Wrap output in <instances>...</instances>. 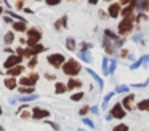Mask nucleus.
<instances>
[{
    "label": "nucleus",
    "mask_w": 149,
    "mask_h": 131,
    "mask_svg": "<svg viewBox=\"0 0 149 131\" xmlns=\"http://www.w3.org/2000/svg\"><path fill=\"white\" fill-rule=\"evenodd\" d=\"M80 48H82V50H91V48H93V45L88 43V42H82V43H80Z\"/></svg>",
    "instance_id": "43"
},
{
    "label": "nucleus",
    "mask_w": 149,
    "mask_h": 131,
    "mask_svg": "<svg viewBox=\"0 0 149 131\" xmlns=\"http://www.w3.org/2000/svg\"><path fill=\"white\" fill-rule=\"evenodd\" d=\"M68 91V85L64 82H56L55 83V94H64Z\"/></svg>",
    "instance_id": "24"
},
{
    "label": "nucleus",
    "mask_w": 149,
    "mask_h": 131,
    "mask_svg": "<svg viewBox=\"0 0 149 131\" xmlns=\"http://www.w3.org/2000/svg\"><path fill=\"white\" fill-rule=\"evenodd\" d=\"M39 78H40V75L37 72H31L27 75H21L18 83H19V86H36Z\"/></svg>",
    "instance_id": "5"
},
{
    "label": "nucleus",
    "mask_w": 149,
    "mask_h": 131,
    "mask_svg": "<svg viewBox=\"0 0 149 131\" xmlns=\"http://www.w3.org/2000/svg\"><path fill=\"white\" fill-rule=\"evenodd\" d=\"M24 62V58H21L19 54L13 53V54H8V58L3 61V67L5 69H11V67L18 66V64H23Z\"/></svg>",
    "instance_id": "7"
},
{
    "label": "nucleus",
    "mask_w": 149,
    "mask_h": 131,
    "mask_svg": "<svg viewBox=\"0 0 149 131\" xmlns=\"http://www.w3.org/2000/svg\"><path fill=\"white\" fill-rule=\"evenodd\" d=\"M104 3H111V2H114V0H103Z\"/></svg>",
    "instance_id": "55"
},
{
    "label": "nucleus",
    "mask_w": 149,
    "mask_h": 131,
    "mask_svg": "<svg viewBox=\"0 0 149 131\" xmlns=\"http://www.w3.org/2000/svg\"><path fill=\"white\" fill-rule=\"evenodd\" d=\"M82 64L79 62L77 59H74V58H69V59H66V62L63 64V67H61V70H63V73L64 75H68V77H77L79 73L82 72Z\"/></svg>",
    "instance_id": "1"
},
{
    "label": "nucleus",
    "mask_w": 149,
    "mask_h": 131,
    "mask_svg": "<svg viewBox=\"0 0 149 131\" xmlns=\"http://www.w3.org/2000/svg\"><path fill=\"white\" fill-rule=\"evenodd\" d=\"M16 32L15 30H8L7 34H5V37H3V43L7 45V46H11V45H13V42L16 40Z\"/></svg>",
    "instance_id": "21"
},
{
    "label": "nucleus",
    "mask_w": 149,
    "mask_h": 131,
    "mask_svg": "<svg viewBox=\"0 0 149 131\" xmlns=\"http://www.w3.org/2000/svg\"><path fill=\"white\" fill-rule=\"evenodd\" d=\"M3 114V109H2V105H0V115Z\"/></svg>",
    "instance_id": "56"
},
{
    "label": "nucleus",
    "mask_w": 149,
    "mask_h": 131,
    "mask_svg": "<svg viewBox=\"0 0 149 131\" xmlns=\"http://www.w3.org/2000/svg\"><path fill=\"white\" fill-rule=\"evenodd\" d=\"M79 59H82L85 64H91L93 62V56H91V51L90 50H79Z\"/></svg>",
    "instance_id": "16"
},
{
    "label": "nucleus",
    "mask_w": 149,
    "mask_h": 131,
    "mask_svg": "<svg viewBox=\"0 0 149 131\" xmlns=\"http://www.w3.org/2000/svg\"><path fill=\"white\" fill-rule=\"evenodd\" d=\"M136 109H138V110H141V112H149V98L139 101L138 104H136Z\"/></svg>",
    "instance_id": "26"
},
{
    "label": "nucleus",
    "mask_w": 149,
    "mask_h": 131,
    "mask_svg": "<svg viewBox=\"0 0 149 131\" xmlns=\"http://www.w3.org/2000/svg\"><path fill=\"white\" fill-rule=\"evenodd\" d=\"M109 114L112 115L114 118H119V120H122V118L127 115V110H125V107L122 105V102H116V104L112 105V109L109 110Z\"/></svg>",
    "instance_id": "8"
},
{
    "label": "nucleus",
    "mask_w": 149,
    "mask_h": 131,
    "mask_svg": "<svg viewBox=\"0 0 149 131\" xmlns=\"http://www.w3.org/2000/svg\"><path fill=\"white\" fill-rule=\"evenodd\" d=\"M117 2H119L120 5H122V6H125V5H128V3L132 2V0H117Z\"/></svg>",
    "instance_id": "51"
},
{
    "label": "nucleus",
    "mask_w": 149,
    "mask_h": 131,
    "mask_svg": "<svg viewBox=\"0 0 149 131\" xmlns=\"http://www.w3.org/2000/svg\"><path fill=\"white\" fill-rule=\"evenodd\" d=\"M85 70H87V73H90V75H91V78H93L95 82L98 83V86H100V88H104V82H103V78H101V77L98 75V73L95 72L93 69H90V67H87Z\"/></svg>",
    "instance_id": "20"
},
{
    "label": "nucleus",
    "mask_w": 149,
    "mask_h": 131,
    "mask_svg": "<svg viewBox=\"0 0 149 131\" xmlns=\"http://www.w3.org/2000/svg\"><path fill=\"white\" fill-rule=\"evenodd\" d=\"M43 2H45L47 6H58L63 0H43Z\"/></svg>",
    "instance_id": "37"
},
{
    "label": "nucleus",
    "mask_w": 149,
    "mask_h": 131,
    "mask_svg": "<svg viewBox=\"0 0 149 131\" xmlns=\"http://www.w3.org/2000/svg\"><path fill=\"white\" fill-rule=\"evenodd\" d=\"M68 2H75V0H68Z\"/></svg>",
    "instance_id": "58"
},
{
    "label": "nucleus",
    "mask_w": 149,
    "mask_h": 131,
    "mask_svg": "<svg viewBox=\"0 0 149 131\" xmlns=\"http://www.w3.org/2000/svg\"><path fill=\"white\" fill-rule=\"evenodd\" d=\"M116 94V91H111V93H107L106 96H104V99H103V109H106L107 107V104H109V101L112 99V96Z\"/></svg>",
    "instance_id": "33"
},
{
    "label": "nucleus",
    "mask_w": 149,
    "mask_h": 131,
    "mask_svg": "<svg viewBox=\"0 0 149 131\" xmlns=\"http://www.w3.org/2000/svg\"><path fill=\"white\" fill-rule=\"evenodd\" d=\"M23 13H26V15H34V10H32V8H27V6H24V8H23Z\"/></svg>",
    "instance_id": "49"
},
{
    "label": "nucleus",
    "mask_w": 149,
    "mask_h": 131,
    "mask_svg": "<svg viewBox=\"0 0 149 131\" xmlns=\"http://www.w3.org/2000/svg\"><path fill=\"white\" fill-rule=\"evenodd\" d=\"M3 21H5V22H11V24H13V21H15V19L11 18V16H5V18H3Z\"/></svg>",
    "instance_id": "52"
},
{
    "label": "nucleus",
    "mask_w": 149,
    "mask_h": 131,
    "mask_svg": "<svg viewBox=\"0 0 149 131\" xmlns=\"http://www.w3.org/2000/svg\"><path fill=\"white\" fill-rule=\"evenodd\" d=\"M64 45H66V50L77 51V42H75L74 37H68V38H66V42H64Z\"/></svg>",
    "instance_id": "22"
},
{
    "label": "nucleus",
    "mask_w": 149,
    "mask_h": 131,
    "mask_svg": "<svg viewBox=\"0 0 149 131\" xmlns=\"http://www.w3.org/2000/svg\"><path fill=\"white\" fill-rule=\"evenodd\" d=\"M15 53L16 54H19L21 58H24V61H27V59H31V58L34 56L32 54V51H31V46H18V48H15Z\"/></svg>",
    "instance_id": "14"
},
{
    "label": "nucleus",
    "mask_w": 149,
    "mask_h": 131,
    "mask_svg": "<svg viewBox=\"0 0 149 131\" xmlns=\"http://www.w3.org/2000/svg\"><path fill=\"white\" fill-rule=\"evenodd\" d=\"M13 30L19 32V34H26V30L29 29V22L27 21H13Z\"/></svg>",
    "instance_id": "15"
},
{
    "label": "nucleus",
    "mask_w": 149,
    "mask_h": 131,
    "mask_svg": "<svg viewBox=\"0 0 149 131\" xmlns=\"http://www.w3.org/2000/svg\"><path fill=\"white\" fill-rule=\"evenodd\" d=\"M2 13H5V8L2 6V3H0V15H2Z\"/></svg>",
    "instance_id": "54"
},
{
    "label": "nucleus",
    "mask_w": 149,
    "mask_h": 131,
    "mask_svg": "<svg viewBox=\"0 0 149 131\" xmlns=\"http://www.w3.org/2000/svg\"><path fill=\"white\" fill-rule=\"evenodd\" d=\"M132 38H133V42H136V43H141V45H144V40H143V35L139 34V32H138V34H135Z\"/></svg>",
    "instance_id": "39"
},
{
    "label": "nucleus",
    "mask_w": 149,
    "mask_h": 131,
    "mask_svg": "<svg viewBox=\"0 0 149 131\" xmlns=\"http://www.w3.org/2000/svg\"><path fill=\"white\" fill-rule=\"evenodd\" d=\"M116 67H117V62L116 61H109V75H112L114 72H116Z\"/></svg>",
    "instance_id": "41"
},
{
    "label": "nucleus",
    "mask_w": 149,
    "mask_h": 131,
    "mask_svg": "<svg viewBox=\"0 0 149 131\" xmlns=\"http://www.w3.org/2000/svg\"><path fill=\"white\" fill-rule=\"evenodd\" d=\"M149 19V13H143V11H138L135 16V24H143V22H148Z\"/></svg>",
    "instance_id": "23"
},
{
    "label": "nucleus",
    "mask_w": 149,
    "mask_h": 131,
    "mask_svg": "<svg viewBox=\"0 0 149 131\" xmlns=\"http://www.w3.org/2000/svg\"><path fill=\"white\" fill-rule=\"evenodd\" d=\"M18 91H19V94H34L36 93V88L34 86H18Z\"/></svg>",
    "instance_id": "28"
},
{
    "label": "nucleus",
    "mask_w": 149,
    "mask_h": 131,
    "mask_svg": "<svg viewBox=\"0 0 149 131\" xmlns=\"http://www.w3.org/2000/svg\"><path fill=\"white\" fill-rule=\"evenodd\" d=\"M3 51H5V53H8V54H13V53H15V50H13L11 46H5Z\"/></svg>",
    "instance_id": "50"
},
{
    "label": "nucleus",
    "mask_w": 149,
    "mask_h": 131,
    "mask_svg": "<svg viewBox=\"0 0 149 131\" xmlns=\"http://www.w3.org/2000/svg\"><path fill=\"white\" fill-rule=\"evenodd\" d=\"M143 11V13H149V0H139L138 8H136V13Z\"/></svg>",
    "instance_id": "27"
},
{
    "label": "nucleus",
    "mask_w": 149,
    "mask_h": 131,
    "mask_svg": "<svg viewBox=\"0 0 149 131\" xmlns=\"http://www.w3.org/2000/svg\"><path fill=\"white\" fill-rule=\"evenodd\" d=\"M133 30H135V19H132V18H122V21L117 24V34L120 37L132 35Z\"/></svg>",
    "instance_id": "3"
},
{
    "label": "nucleus",
    "mask_w": 149,
    "mask_h": 131,
    "mask_svg": "<svg viewBox=\"0 0 149 131\" xmlns=\"http://www.w3.org/2000/svg\"><path fill=\"white\" fill-rule=\"evenodd\" d=\"M107 15H109V18L111 19H119L120 18V11H122V5H120L119 2H111V3H107Z\"/></svg>",
    "instance_id": "6"
},
{
    "label": "nucleus",
    "mask_w": 149,
    "mask_h": 131,
    "mask_svg": "<svg viewBox=\"0 0 149 131\" xmlns=\"http://www.w3.org/2000/svg\"><path fill=\"white\" fill-rule=\"evenodd\" d=\"M39 98V94L37 93H34V94H21V98H18V102H31V101H34V99H37Z\"/></svg>",
    "instance_id": "29"
},
{
    "label": "nucleus",
    "mask_w": 149,
    "mask_h": 131,
    "mask_svg": "<svg viewBox=\"0 0 149 131\" xmlns=\"http://www.w3.org/2000/svg\"><path fill=\"white\" fill-rule=\"evenodd\" d=\"M24 70H26V66H24V64H18V66L11 67V69H7V73H5V75H8V77H21L24 73Z\"/></svg>",
    "instance_id": "13"
},
{
    "label": "nucleus",
    "mask_w": 149,
    "mask_h": 131,
    "mask_svg": "<svg viewBox=\"0 0 149 131\" xmlns=\"http://www.w3.org/2000/svg\"><path fill=\"white\" fill-rule=\"evenodd\" d=\"M85 98V93L84 91H75V93H72L71 94V101H74V102H79V101H82V99Z\"/></svg>",
    "instance_id": "30"
},
{
    "label": "nucleus",
    "mask_w": 149,
    "mask_h": 131,
    "mask_svg": "<svg viewBox=\"0 0 149 131\" xmlns=\"http://www.w3.org/2000/svg\"><path fill=\"white\" fill-rule=\"evenodd\" d=\"M130 91V86L128 85H119L116 86V93H128Z\"/></svg>",
    "instance_id": "35"
},
{
    "label": "nucleus",
    "mask_w": 149,
    "mask_h": 131,
    "mask_svg": "<svg viewBox=\"0 0 149 131\" xmlns=\"http://www.w3.org/2000/svg\"><path fill=\"white\" fill-rule=\"evenodd\" d=\"M120 58H130V53L127 48H122V51H120Z\"/></svg>",
    "instance_id": "45"
},
{
    "label": "nucleus",
    "mask_w": 149,
    "mask_h": 131,
    "mask_svg": "<svg viewBox=\"0 0 149 131\" xmlns=\"http://www.w3.org/2000/svg\"><path fill=\"white\" fill-rule=\"evenodd\" d=\"M48 126H52L55 131H59V125L55 123V121H48Z\"/></svg>",
    "instance_id": "48"
},
{
    "label": "nucleus",
    "mask_w": 149,
    "mask_h": 131,
    "mask_svg": "<svg viewBox=\"0 0 149 131\" xmlns=\"http://www.w3.org/2000/svg\"><path fill=\"white\" fill-rule=\"evenodd\" d=\"M103 73L109 75V59H107V56L103 58Z\"/></svg>",
    "instance_id": "32"
},
{
    "label": "nucleus",
    "mask_w": 149,
    "mask_h": 131,
    "mask_svg": "<svg viewBox=\"0 0 149 131\" xmlns=\"http://www.w3.org/2000/svg\"><path fill=\"white\" fill-rule=\"evenodd\" d=\"M112 131H128V125L119 123V125H116V126L112 128Z\"/></svg>",
    "instance_id": "34"
},
{
    "label": "nucleus",
    "mask_w": 149,
    "mask_h": 131,
    "mask_svg": "<svg viewBox=\"0 0 149 131\" xmlns=\"http://www.w3.org/2000/svg\"><path fill=\"white\" fill-rule=\"evenodd\" d=\"M84 123L87 125V126H90V128H95V123L90 120V118H85V117H84Z\"/></svg>",
    "instance_id": "46"
},
{
    "label": "nucleus",
    "mask_w": 149,
    "mask_h": 131,
    "mask_svg": "<svg viewBox=\"0 0 149 131\" xmlns=\"http://www.w3.org/2000/svg\"><path fill=\"white\" fill-rule=\"evenodd\" d=\"M48 50L47 46H43L42 43H37V45H34V46H31V51H32V54L34 56H39L40 53H45V51Z\"/></svg>",
    "instance_id": "25"
},
{
    "label": "nucleus",
    "mask_w": 149,
    "mask_h": 131,
    "mask_svg": "<svg viewBox=\"0 0 149 131\" xmlns=\"http://www.w3.org/2000/svg\"><path fill=\"white\" fill-rule=\"evenodd\" d=\"M66 85H68V91H79V89L84 86V82H82L79 77H69Z\"/></svg>",
    "instance_id": "10"
},
{
    "label": "nucleus",
    "mask_w": 149,
    "mask_h": 131,
    "mask_svg": "<svg viewBox=\"0 0 149 131\" xmlns=\"http://www.w3.org/2000/svg\"><path fill=\"white\" fill-rule=\"evenodd\" d=\"M43 37V30L39 26H32L26 30V46H34V45L40 43Z\"/></svg>",
    "instance_id": "2"
},
{
    "label": "nucleus",
    "mask_w": 149,
    "mask_h": 131,
    "mask_svg": "<svg viewBox=\"0 0 149 131\" xmlns=\"http://www.w3.org/2000/svg\"><path fill=\"white\" fill-rule=\"evenodd\" d=\"M3 85H5V88L7 89H18V86H19V83H18V80H16V77H7V78L3 80Z\"/></svg>",
    "instance_id": "17"
},
{
    "label": "nucleus",
    "mask_w": 149,
    "mask_h": 131,
    "mask_svg": "<svg viewBox=\"0 0 149 131\" xmlns=\"http://www.w3.org/2000/svg\"><path fill=\"white\" fill-rule=\"evenodd\" d=\"M103 35H104V37H107V38H109V40H112L114 43H116V42H119L120 38H122V37H120L119 34H117V32H114L112 29H109V27H106V29H104Z\"/></svg>",
    "instance_id": "19"
},
{
    "label": "nucleus",
    "mask_w": 149,
    "mask_h": 131,
    "mask_svg": "<svg viewBox=\"0 0 149 131\" xmlns=\"http://www.w3.org/2000/svg\"><path fill=\"white\" fill-rule=\"evenodd\" d=\"M0 131H3V126H0Z\"/></svg>",
    "instance_id": "57"
},
{
    "label": "nucleus",
    "mask_w": 149,
    "mask_h": 131,
    "mask_svg": "<svg viewBox=\"0 0 149 131\" xmlns=\"http://www.w3.org/2000/svg\"><path fill=\"white\" fill-rule=\"evenodd\" d=\"M15 8L23 11V8H24V0H16V2H15Z\"/></svg>",
    "instance_id": "42"
},
{
    "label": "nucleus",
    "mask_w": 149,
    "mask_h": 131,
    "mask_svg": "<svg viewBox=\"0 0 149 131\" xmlns=\"http://www.w3.org/2000/svg\"><path fill=\"white\" fill-rule=\"evenodd\" d=\"M103 48H104V51H106V54H109V56H114L116 54V50H117V46L114 45V42L112 40H109L107 37H103Z\"/></svg>",
    "instance_id": "12"
},
{
    "label": "nucleus",
    "mask_w": 149,
    "mask_h": 131,
    "mask_svg": "<svg viewBox=\"0 0 149 131\" xmlns=\"http://www.w3.org/2000/svg\"><path fill=\"white\" fill-rule=\"evenodd\" d=\"M87 2H88V5H98V2H100V0H87Z\"/></svg>",
    "instance_id": "53"
},
{
    "label": "nucleus",
    "mask_w": 149,
    "mask_h": 131,
    "mask_svg": "<svg viewBox=\"0 0 149 131\" xmlns=\"http://www.w3.org/2000/svg\"><path fill=\"white\" fill-rule=\"evenodd\" d=\"M133 101H135V94L133 93H128V94L125 96V98H122V105L125 107V110L127 112H132V110H135L136 109V105L133 104Z\"/></svg>",
    "instance_id": "11"
},
{
    "label": "nucleus",
    "mask_w": 149,
    "mask_h": 131,
    "mask_svg": "<svg viewBox=\"0 0 149 131\" xmlns=\"http://www.w3.org/2000/svg\"><path fill=\"white\" fill-rule=\"evenodd\" d=\"M98 16H100V19H109V15H107V11H106V10H103V8L98 10Z\"/></svg>",
    "instance_id": "38"
},
{
    "label": "nucleus",
    "mask_w": 149,
    "mask_h": 131,
    "mask_svg": "<svg viewBox=\"0 0 149 131\" xmlns=\"http://www.w3.org/2000/svg\"><path fill=\"white\" fill-rule=\"evenodd\" d=\"M53 27H55V30H61V29H66L68 27V15H64V16H61L59 19H56L55 21V24H53Z\"/></svg>",
    "instance_id": "18"
},
{
    "label": "nucleus",
    "mask_w": 149,
    "mask_h": 131,
    "mask_svg": "<svg viewBox=\"0 0 149 131\" xmlns=\"http://www.w3.org/2000/svg\"><path fill=\"white\" fill-rule=\"evenodd\" d=\"M90 112L93 115H98L100 114V107H98V105H93V107H90Z\"/></svg>",
    "instance_id": "47"
},
{
    "label": "nucleus",
    "mask_w": 149,
    "mask_h": 131,
    "mask_svg": "<svg viewBox=\"0 0 149 131\" xmlns=\"http://www.w3.org/2000/svg\"><path fill=\"white\" fill-rule=\"evenodd\" d=\"M32 118L34 120H45V118H48L50 115V110H47V109H43V107H34L32 110Z\"/></svg>",
    "instance_id": "9"
},
{
    "label": "nucleus",
    "mask_w": 149,
    "mask_h": 131,
    "mask_svg": "<svg viewBox=\"0 0 149 131\" xmlns=\"http://www.w3.org/2000/svg\"><path fill=\"white\" fill-rule=\"evenodd\" d=\"M45 75V78L48 80V82H55L56 80V75H53V73H43Z\"/></svg>",
    "instance_id": "44"
},
{
    "label": "nucleus",
    "mask_w": 149,
    "mask_h": 131,
    "mask_svg": "<svg viewBox=\"0 0 149 131\" xmlns=\"http://www.w3.org/2000/svg\"><path fill=\"white\" fill-rule=\"evenodd\" d=\"M88 112H90V105H84V107H80V110H79V115H80V117H85Z\"/></svg>",
    "instance_id": "40"
},
{
    "label": "nucleus",
    "mask_w": 149,
    "mask_h": 131,
    "mask_svg": "<svg viewBox=\"0 0 149 131\" xmlns=\"http://www.w3.org/2000/svg\"><path fill=\"white\" fill-rule=\"evenodd\" d=\"M37 64H39V59H37V56H32L31 59L26 61V67H27V69H36Z\"/></svg>",
    "instance_id": "31"
},
{
    "label": "nucleus",
    "mask_w": 149,
    "mask_h": 131,
    "mask_svg": "<svg viewBox=\"0 0 149 131\" xmlns=\"http://www.w3.org/2000/svg\"><path fill=\"white\" fill-rule=\"evenodd\" d=\"M36 2H42V0H36Z\"/></svg>",
    "instance_id": "59"
},
{
    "label": "nucleus",
    "mask_w": 149,
    "mask_h": 131,
    "mask_svg": "<svg viewBox=\"0 0 149 131\" xmlns=\"http://www.w3.org/2000/svg\"><path fill=\"white\" fill-rule=\"evenodd\" d=\"M19 117L23 118V120H29V118H32V112H29V110H21V112H19Z\"/></svg>",
    "instance_id": "36"
},
{
    "label": "nucleus",
    "mask_w": 149,
    "mask_h": 131,
    "mask_svg": "<svg viewBox=\"0 0 149 131\" xmlns=\"http://www.w3.org/2000/svg\"><path fill=\"white\" fill-rule=\"evenodd\" d=\"M47 62L52 67H55V69H61L63 64L66 62V56L63 53H52L47 56Z\"/></svg>",
    "instance_id": "4"
}]
</instances>
